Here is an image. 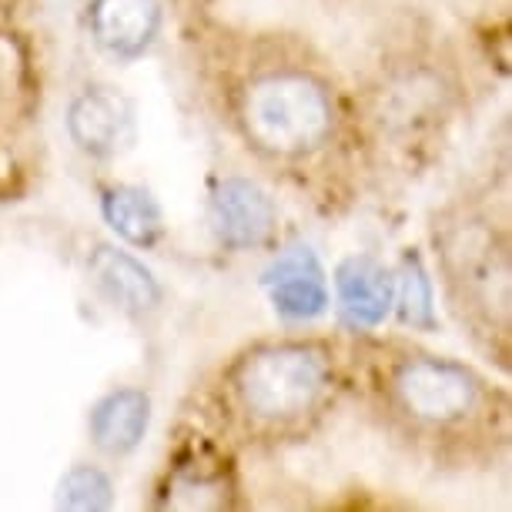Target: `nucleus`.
Instances as JSON below:
<instances>
[{
    "label": "nucleus",
    "mask_w": 512,
    "mask_h": 512,
    "mask_svg": "<svg viewBox=\"0 0 512 512\" xmlns=\"http://www.w3.org/2000/svg\"><path fill=\"white\" fill-rule=\"evenodd\" d=\"M402 409L419 422L449 425L476 409L479 382L462 365L442 359H409L399 365L392 379Z\"/></svg>",
    "instance_id": "3"
},
{
    "label": "nucleus",
    "mask_w": 512,
    "mask_h": 512,
    "mask_svg": "<svg viewBox=\"0 0 512 512\" xmlns=\"http://www.w3.org/2000/svg\"><path fill=\"white\" fill-rule=\"evenodd\" d=\"M151 422V399L138 389H118L94 405L91 439L108 456H124L138 449Z\"/></svg>",
    "instance_id": "9"
},
{
    "label": "nucleus",
    "mask_w": 512,
    "mask_h": 512,
    "mask_svg": "<svg viewBox=\"0 0 512 512\" xmlns=\"http://www.w3.org/2000/svg\"><path fill=\"white\" fill-rule=\"evenodd\" d=\"M161 27L158 0H94L91 31L114 57H141L154 44Z\"/></svg>",
    "instance_id": "6"
},
{
    "label": "nucleus",
    "mask_w": 512,
    "mask_h": 512,
    "mask_svg": "<svg viewBox=\"0 0 512 512\" xmlns=\"http://www.w3.org/2000/svg\"><path fill=\"white\" fill-rule=\"evenodd\" d=\"M238 121L258 151L302 158L332 134V98L305 71H268L241 88Z\"/></svg>",
    "instance_id": "1"
},
{
    "label": "nucleus",
    "mask_w": 512,
    "mask_h": 512,
    "mask_svg": "<svg viewBox=\"0 0 512 512\" xmlns=\"http://www.w3.org/2000/svg\"><path fill=\"white\" fill-rule=\"evenodd\" d=\"M328 365L312 345H265L238 362L235 392L255 419H295L318 402Z\"/></svg>",
    "instance_id": "2"
},
{
    "label": "nucleus",
    "mask_w": 512,
    "mask_h": 512,
    "mask_svg": "<svg viewBox=\"0 0 512 512\" xmlns=\"http://www.w3.org/2000/svg\"><path fill=\"white\" fill-rule=\"evenodd\" d=\"M399 315L412 328H436V308H432V282L425 275L419 255H405L402 288H399Z\"/></svg>",
    "instance_id": "13"
},
{
    "label": "nucleus",
    "mask_w": 512,
    "mask_h": 512,
    "mask_svg": "<svg viewBox=\"0 0 512 512\" xmlns=\"http://www.w3.org/2000/svg\"><path fill=\"white\" fill-rule=\"evenodd\" d=\"M91 278L114 308L131 315H148L161 305V288L154 275L128 251L98 245L91 255Z\"/></svg>",
    "instance_id": "8"
},
{
    "label": "nucleus",
    "mask_w": 512,
    "mask_h": 512,
    "mask_svg": "<svg viewBox=\"0 0 512 512\" xmlns=\"http://www.w3.org/2000/svg\"><path fill=\"white\" fill-rule=\"evenodd\" d=\"M104 218L134 248H151L164 235L161 208L144 188L118 185L104 191Z\"/></svg>",
    "instance_id": "11"
},
{
    "label": "nucleus",
    "mask_w": 512,
    "mask_h": 512,
    "mask_svg": "<svg viewBox=\"0 0 512 512\" xmlns=\"http://www.w3.org/2000/svg\"><path fill=\"white\" fill-rule=\"evenodd\" d=\"M134 108L124 94L111 88H91L77 94L67 111V131L84 154L108 158L131 141Z\"/></svg>",
    "instance_id": "5"
},
{
    "label": "nucleus",
    "mask_w": 512,
    "mask_h": 512,
    "mask_svg": "<svg viewBox=\"0 0 512 512\" xmlns=\"http://www.w3.org/2000/svg\"><path fill=\"white\" fill-rule=\"evenodd\" d=\"M211 228L228 248H258L275 231V205L248 178H225L211 195Z\"/></svg>",
    "instance_id": "4"
},
{
    "label": "nucleus",
    "mask_w": 512,
    "mask_h": 512,
    "mask_svg": "<svg viewBox=\"0 0 512 512\" xmlns=\"http://www.w3.org/2000/svg\"><path fill=\"white\" fill-rule=\"evenodd\" d=\"M268 285H272L275 308L288 318H315L328 305L322 268L308 251H292V255L278 258L268 272Z\"/></svg>",
    "instance_id": "10"
},
{
    "label": "nucleus",
    "mask_w": 512,
    "mask_h": 512,
    "mask_svg": "<svg viewBox=\"0 0 512 512\" xmlns=\"http://www.w3.org/2000/svg\"><path fill=\"white\" fill-rule=\"evenodd\" d=\"M335 285L342 315L355 328H375L379 322H385L395 298V282L382 262H375L372 255L345 258L335 272Z\"/></svg>",
    "instance_id": "7"
},
{
    "label": "nucleus",
    "mask_w": 512,
    "mask_h": 512,
    "mask_svg": "<svg viewBox=\"0 0 512 512\" xmlns=\"http://www.w3.org/2000/svg\"><path fill=\"white\" fill-rule=\"evenodd\" d=\"M459 251V282L466 285V295L469 298H482V305H499L506 312L509 305V268H506V258L499 251H492L489 241H479L476 238H466V248H456Z\"/></svg>",
    "instance_id": "12"
},
{
    "label": "nucleus",
    "mask_w": 512,
    "mask_h": 512,
    "mask_svg": "<svg viewBox=\"0 0 512 512\" xmlns=\"http://www.w3.org/2000/svg\"><path fill=\"white\" fill-rule=\"evenodd\" d=\"M57 502L64 509H108L111 506V479L94 466H74L61 479Z\"/></svg>",
    "instance_id": "14"
}]
</instances>
